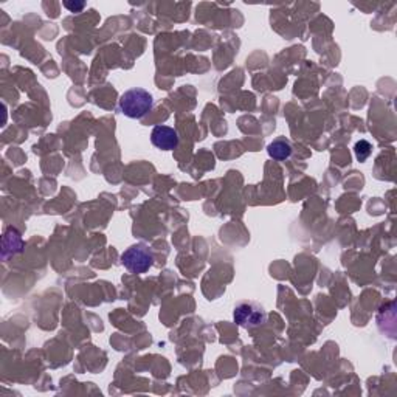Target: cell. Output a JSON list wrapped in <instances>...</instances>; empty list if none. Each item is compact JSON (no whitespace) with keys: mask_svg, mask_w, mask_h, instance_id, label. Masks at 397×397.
I'll list each match as a JSON object with an SVG mask.
<instances>
[{"mask_svg":"<svg viewBox=\"0 0 397 397\" xmlns=\"http://www.w3.org/2000/svg\"><path fill=\"white\" fill-rule=\"evenodd\" d=\"M64 5H65V8H67V10H70V11H72V13H79V11H81V10L85 7V3H84V2L78 3V5H76V3L73 5V3H70V2H65Z\"/></svg>","mask_w":397,"mask_h":397,"instance_id":"52a82bcc","label":"cell"},{"mask_svg":"<svg viewBox=\"0 0 397 397\" xmlns=\"http://www.w3.org/2000/svg\"><path fill=\"white\" fill-rule=\"evenodd\" d=\"M235 320L242 328H255L266 320V312L256 303H241L235 309Z\"/></svg>","mask_w":397,"mask_h":397,"instance_id":"3957f363","label":"cell"},{"mask_svg":"<svg viewBox=\"0 0 397 397\" xmlns=\"http://www.w3.org/2000/svg\"><path fill=\"white\" fill-rule=\"evenodd\" d=\"M354 151H356L357 160L358 162H365L366 158L371 155L372 146H371L369 142H366V140H360V142L356 143V148H354Z\"/></svg>","mask_w":397,"mask_h":397,"instance_id":"8992f818","label":"cell"},{"mask_svg":"<svg viewBox=\"0 0 397 397\" xmlns=\"http://www.w3.org/2000/svg\"><path fill=\"white\" fill-rule=\"evenodd\" d=\"M267 152H268V155L275 158V160L281 162V160H286V158L290 157L292 146L286 138H277L267 146Z\"/></svg>","mask_w":397,"mask_h":397,"instance_id":"5b68a950","label":"cell"},{"mask_svg":"<svg viewBox=\"0 0 397 397\" xmlns=\"http://www.w3.org/2000/svg\"><path fill=\"white\" fill-rule=\"evenodd\" d=\"M154 107V96L142 87H133L125 92L120 98V111L127 118H143Z\"/></svg>","mask_w":397,"mask_h":397,"instance_id":"6da1fadb","label":"cell"},{"mask_svg":"<svg viewBox=\"0 0 397 397\" xmlns=\"http://www.w3.org/2000/svg\"><path fill=\"white\" fill-rule=\"evenodd\" d=\"M151 142L162 151H174L179 146V133L174 127L158 125L151 132Z\"/></svg>","mask_w":397,"mask_h":397,"instance_id":"277c9868","label":"cell"},{"mask_svg":"<svg viewBox=\"0 0 397 397\" xmlns=\"http://www.w3.org/2000/svg\"><path fill=\"white\" fill-rule=\"evenodd\" d=\"M121 264L132 273H146L154 264V255L144 244H136L126 248L121 255Z\"/></svg>","mask_w":397,"mask_h":397,"instance_id":"7a4b0ae2","label":"cell"}]
</instances>
